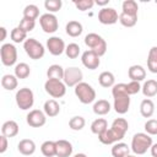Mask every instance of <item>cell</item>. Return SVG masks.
Wrapping results in <instances>:
<instances>
[{
    "instance_id": "obj_1",
    "label": "cell",
    "mask_w": 157,
    "mask_h": 157,
    "mask_svg": "<svg viewBox=\"0 0 157 157\" xmlns=\"http://www.w3.org/2000/svg\"><path fill=\"white\" fill-rule=\"evenodd\" d=\"M152 144H153L152 142V137L148 134L137 132L131 139V151L137 156L145 155L147 152V150L151 148Z\"/></svg>"
},
{
    "instance_id": "obj_2",
    "label": "cell",
    "mask_w": 157,
    "mask_h": 157,
    "mask_svg": "<svg viewBox=\"0 0 157 157\" xmlns=\"http://www.w3.org/2000/svg\"><path fill=\"white\" fill-rule=\"evenodd\" d=\"M85 44L90 48V50L94 52L99 58L105 54L107 52V42L103 37L97 33H88L85 37Z\"/></svg>"
},
{
    "instance_id": "obj_3",
    "label": "cell",
    "mask_w": 157,
    "mask_h": 157,
    "mask_svg": "<svg viewBox=\"0 0 157 157\" xmlns=\"http://www.w3.org/2000/svg\"><path fill=\"white\" fill-rule=\"evenodd\" d=\"M75 94L82 104H90L96 99V91L94 88L87 82H80L75 86Z\"/></svg>"
},
{
    "instance_id": "obj_4",
    "label": "cell",
    "mask_w": 157,
    "mask_h": 157,
    "mask_svg": "<svg viewBox=\"0 0 157 157\" xmlns=\"http://www.w3.org/2000/svg\"><path fill=\"white\" fill-rule=\"evenodd\" d=\"M23 49L26 54L33 60H39L45 54L44 45L40 42H38L36 38H27V40L23 43Z\"/></svg>"
},
{
    "instance_id": "obj_5",
    "label": "cell",
    "mask_w": 157,
    "mask_h": 157,
    "mask_svg": "<svg viewBox=\"0 0 157 157\" xmlns=\"http://www.w3.org/2000/svg\"><path fill=\"white\" fill-rule=\"evenodd\" d=\"M15 99H16V104H17V107L20 109L28 110L34 104V94H33V91L31 88H28V87H22V88H20L16 92Z\"/></svg>"
},
{
    "instance_id": "obj_6",
    "label": "cell",
    "mask_w": 157,
    "mask_h": 157,
    "mask_svg": "<svg viewBox=\"0 0 157 157\" xmlns=\"http://www.w3.org/2000/svg\"><path fill=\"white\" fill-rule=\"evenodd\" d=\"M44 90L53 98H61L66 93V85L64 83V81L48 78L44 83Z\"/></svg>"
},
{
    "instance_id": "obj_7",
    "label": "cell",
    "mask_w": 157,
    "mask_h": 157,
    "mask_svg": "<svg viewBox=\"0 0 157 157\" xmlns=\"http://www.w3.org/2000/svg\"><path fill=\"white\" fill-rule=\"evenodd\" d=\"M0 56L1 63L5 66H12L17 61V49L11 43H5L0 48Z\"/></svg>"
},
{
    "instance_id": "obj_8",
    "label": "cell",
    "mask_w": 157,
    "mask_h": 157,
    "mask_svg": "<svg viewBox=\"0 0 157 157\" xmlns=\"http://www.w3.org/2000/svg\"><path fill=\"white\" fill-rule=\"evenodd\" d=\"M83 78V74L78 67L71 66V67H66L64 71V83L69 87H75L77 86L80 82H82Z\"/></svg>"
},
{
    "instance_id": "obj_9",
    "label": "cell",
    "mask_w": 157,
    "mask_h": 157,
    "mask_svg": "<svg viewBox=\"0 0 157 157\" xmlns=\"http://www.w3.org/2000/svg\"><path fill=\"white\" fill-rule=\"evenodd\" d=\"M39 25L45 33H55L59 28L58 17L54 13L47 12L39 17Z\"/></svg>"
},
{
    "instance_id": "obj_10",
    "label": "cell",
    "mask_w": 157,
    "mask_h": 157,
    "mask_svg": "<svg viewBox=\"0 0 157 157\" xmlns=\"http://www.w3.org/2000/svg\"><path fill=\"white\" fill-rule=\"evenodd\" d=\"M98 21L102 25H114L119 21V15L113 7H103L98 12Z\"/></svg>"
},
{
    "instance_id": "obj_11",
    "label": "cell",
    "mask_w": 157,
    "mask_h": 157,
    "mask_svg": "<svg viewBox=\"0 0 157 157\" xmlns=\"http://www.w3.org/2000/svg\"><path fill=\"white\" fill-rule=\"evenodd\" d=\"M27 124L32 128H40L47 123V115L43 110L39 109H32L27 117H26Z\"/></svg>"
},
{
    "instance_id": "obj_12",
    "label": "cell",
    "mask_w": 157,
    "mask_h": 157,
    "mask_svg": "<svg viewBox=\"0 0 157 157\" xmlns=\"http://www.w3.org/2000/svg\"><path fill=\"white\" fill-rule=\"evenodd\" d=\"M47 49L49 50V53L52 55L58 56V55H61L65 52L66 45H65V42L60 37L53 36L47 40Z\"/></svg>"
},
{
    "instance_id": "obj_13",
    "label": "cell",
    "mask_w": 157,
    "mask_h": 157,
    "mask_svg": "<svg viewBox=\"0 0 157 157\" xmlns=\"http://www.w3.org/2000/svg\"><path fill=\"white\" fill-rule=\"evenodd\" d=\"M81 61H82V65L88 70H96L101 64L99 56L92 50L83 52L81 55Z\"/></svg>"
},
{
    "instance_id": "obj_14",
    "label": "cell",
    "mask_w": 157,
    "mask_h": 157,
    "mask_svg": "<svg viewBox=\"0 0 157 157\" xmlns=\"http://www.w3.org/2000/svg\"><path fill=\"white\" fill-rule=\"evenodd\" d=\"M114 103H113V108L118 114H125L129 112V107H130V96L128 93L124 94H119V96H114Z\"/></svg>"
},
{
    "instance_id": "obj_15",
    "label": "cell",
    "mask_w": 157,
    "mask_h": 157,
    "mask_svg": "<svg viewBox=\"0 0 157 157\" xmlns=\"http://www.w3.org/2000/svg\"><path fill=\"white\" fill-rule=\"evenodd\" d=\"M98 140H99V142H102L103 145H114V144L121 141L123 139H121L119 135H117V134L109 128V129H107L105 131H103L102 134L98 135Z\"/></svg>"
},
{
    "instance_id": "obj_16",
    "label": "cell",
    "mask_w": 157,
    "mask_h": 157,
    "mask_svg": "<svg viewBox=\"0 0 157 157\" xmlns=\"http://www.w3.org/2000/svg\"><path fill=\"white\" fill-rule=\"evenodd\" d=\"M36 148H37L36 147V144L31 139H22L18 142V145H17L18 152L21 155H23V156H31V155H33L36 152Z\"/></svg>"
},
{
    "instance_id": "obj_17",
    "label": "cell",
    "mask_w": 157,
    "mask_h": 157,
    "mask_svg": "<svg viewBox=\"0 0 157 157\" xmlns=\"http://www.w3.org/2000/svg\"><path fill=\"white\" fill-rule=\"evenodd\" d=\"M56 142V157H70L72 155V145L67 140H58Z\"/></svg>"
},
{
    "instance_id": "obj_18",
    "label": "cell",
    "mask_w": 157,
    "mask_h": 157,
    "mask_svg": "<svg viewBox=\"0 0 157 157\" xmlns=\"http://www.w3.org/2000/svg\"><path fill=\"white\" fill-rule=\"evenodd\" d=\"M110 129H112L117 135H119L121 139H124V136H125V134H126V131H128V129H129L128 120L124 119V118H117V119L113 120Z\"/></svg>"
},
{
    "instance_id": "obj_19",
    "label": "cell",
    "mask_w": 157,
    "mask_h": 157,
    "mask_svg": "<svg viewBox=\"0 0 157 157\" xmlns=\"http://www.w3.org/2000/svg\"><path fill=\"white\" fill-rule=\"evenodd\" d=\"M128 76L131 81H144L146 77V70L141 65H131L128 70Z\"/></svg>"
},
{
    "instance_id": "obj_20",
    "label": "cell",
    "mask_w": 157,
    "mask_h": 157,
    "mask_svg": "<svg viewBox=\"0 0 157 157\" xmlns=\"http://www.w3.org/2000/svg\"><path fill=\"white\" fill-rule=\"evenodd\" d=\"M18 124L15 120H7L1 126V135H5L6 137H15L18 134Z\"/></svg>"
},
{
    "instance_id": "obj_21",
    "label": "cell",
    "mask_w": 157,
    "mask_h": 157,
    "mask_svg": "<svg viewBox=\"0 0 157 157\" xmlns=\"http://www.w3.org/2000/svg\"><path fill=\"white\" fill-rule=\"evenodd\" d=\"M43 112L45 113L47 117L54 118L60 113V104L53 98L48 99V101H45V103L43 105Z\"/></svg>"
},
{
    "instance_id": "obj_22",
    "label": "cell",
    "mask_w": 157,
    "mask_h": 157,
    "mask_svg": "<svg viewBox=\"0 0 157 157\" xmlns=\"http://www.w3.org/2000/svg\"><path fill=\"white\" fill-rule=\"evenodd\" d=\"M141 91H142V94L147 98L155 97L157 94V81L153 78L145 81L142 87H141Z\"/></svg>"
},
{
    "instance_id": "obj_23",
    "label": "cell",
    "mask_w": 157,
    "mask_h": 157,
    "mask_svg": "<svg viewBox=\"0 0 157 157\" xmlns=\"http://www.w3.org/2000/svg\"><path fill=\"white\" fill-rule=\"evenodd\" d=\"M65 31H66L67 36L75 38V37H78L82 33L83 27L78 21H69L66 23V26H65Z\"/></svg>"
},
{
    "instance_id": "obj_24",
    "label": "cell",
    "mask_w": 157,
    "mask_h": 157,
    "mask_svg": "<svg viewBox=\"0 0 157 157\" xmlns=\"http://www.w3.org/2000/svg\"><path fill=\"white\" fill-rule=\"evenodd\" d=\"M98 82L102 87L104 88H109L113 87L115 85V76L113 75V72L110 71H103L99 74L98 76Z\"/></svg>"
},
{
    "instance_id": "obj_25",
    "label": "cell",
    "mask_w": 157,
    "mask_h": 157,
    "mask_svg": "<svg viewBox=\"0 0 157 157\" xmlns=\"http://www.w3.org/2000/svg\"><path fill=\"white\" fill-rule=\"evenodd\" d=\"M110 103L107 99H98L93 104V113L97 115H105L110 112Z\"/></svg>"
},
{
    "instance_id": "obj_26",
    "label": "cell",
    "mask_w": 157,
    "mask_h": 157,
    "mask_svg": "<svg viewBox=\"0 0 157 157\" xmlns=\"http://www.w3.org/2000/svg\"><path fill=\"white\" fill-rule=\"evenodd\" d=\"M140 113L144 118H151L155 113V103L150 98H145L140 104Z\"/></svg>"
},
{
    "instance_id": "obj_27",
    "label": "cell",
    "mask_w": 157,
    "mask_h": 157,
    "mask_svg": "<svg viewBox=\"0 0 157 157\" xmlns=\"http://www.w3.org/2000/svg\"><path fill=\"white\" fill-rule=\"evenodd\" d=\"M64 71H65V69H63L60 65L53 64L47 70V77L48 78H53V80H60V81H63V78H64Z\"/></svg>"
},
{
    "instance_id": "obj_28",
    "label": "cell",
    "mask_w": 157,
    "mask_h": 157,
    "mask_svg": "<svg viewBox=\"0 0 157 157\" xmlns=\"http://www.w3.org/2000/svg\"><path fill=\"white\" fill-rule=\"evenodd\" d=\"M17 85H18V81H17V77L15 75L6 74L1 78V86L6 91H13L15 88H17Z\"/></svg>"
},
{
    "instance_id": "obj_29",
    "label": "cell",
    "mask_w": 157,
    "mask_h": 157,
    "mask_svg": "<svg viewBox=\"0 0 157 157\" xmlns=\"http://www.w3.org/2000/svg\"><path fill=\"white\" fill-rule=\"evenodd\" d=\"M110 152H112V156H113V157H126V156H129L130 148H129L128 144L117 142V144L113 145Z\"/></svg>"
},
{
    "instance_id": "obj_30",
    "label": "cell",
    "mask_w": 157,
    "mask_h": 157,
    "mask_svg": "<svg viewBox=\"0 0 157 157\" xmlns=\"http://www.w3.org/2000/svg\"><path fill=\"white\" fill-rule=\"evenodd\" d=\"M147 69L152 74H157V47H152L147 55Z\"/></svg>"
},
{
    "instance_id": "obj_31",
    "label": "cell",
    "mask_w": 157,
    "mask_h": 157,
    "mask_svg": "<svg viewBox=\"0 0 157 157\" xmlns=\"http://www.w3.org/2000/svg\"><path fill=\"white\" fill-rule=\"evenodd\" d=\"M40 151L45 157H56V142L55 141H44L40 146Z\"/></svg>"
},
{
    "instance_id": "obj_32",
    "label": "cell",
    "mask_w": 157,
    "mask_h": 157,
    "mask_svg": "<svg viewBox=\"0 0 157 157\" xmlns=\"http://www.w3.org/2000/svg\"><path fill=\"white\" fill-rule=\"evenodd\" d=\"M107 129H108V123H107V120L104 118H97L91 124V131L93 134H96L97 136L99 134H102L103 131H105Z\"/></svg>"
},
{
    "instance_id": "obj_33",
    "label": "cell",
    "mask_w": 157,
    "mask_h": 157,
    "mask_svg": "<svg viewBox=\"0 0 157 157\" xmlns=\"http://www.w3.org/2000/svg\"><path fill=\"white\" fill-rule=\"evenodd\" d=\"M137 11H139V5L135 0H125L121 4V12L128 13V15H132V16H137Z\"/></svg>"
},
{
    "instance_id": "obj_34",
    "label": "cell",
    "mask_w": 157,
    "mask_h": 157,
    "mask_svg": "<svg viewBox=\"0 0 157 157\" xmlns=\"http://www.w3.org/2000/svg\"><path fill=\"white\" fill-rule=\"evenodd\" d=\"M31 74V69H29V65L26 64V63H18L15 65V76L20 80H23V78H27Z\"/></svg>"
},
{
    "instance_id": "obj_35",
    "label": "cell",
    "mask_w": 157,
    "mask_h": 157,
    "mask_svg": "<svg viewBox=\"0 0 157 157\" xmlns=\"http://www.w3.org/2000/svg\"><path fill=\"white\" fill-rule=\"evenodd\" d=\"M39 16V9L37 5L29 4L23 9V18H28V20H33L36 21Z\"/></svg>"
},
{
    "instance_id": "obj_36",
    "label": "cell",
    "mask_w": 157,
    "mask_h": 157,
    "mask_svg": "<svg viewBox=\"0 0 157 157\" xmlns=\"http://www.w3.org/2000/svg\"><path fill=\"white\" fill-rule=\"evenodd\" d=\"M85 125H86V120H85V118L81 117V115H75V117H72V118L69 120V128H70L71 130H75V131L82 130V129L85 128Z\"/></svg>"
},
{
    "instance_id": "obj_37",
    "label": "cell",
    "mask_w": 157,
    "mask_h": 157,
    "mask_svg": "<svg viewBox=\"0 0 157 157\" xmlns=\"http://www.w3.org/2000/svg\"><path fill=\"white\" fill-rule=\"evenodd\" d=\"M10 37L13 43H25L27 40V33L25 31H22L20 27H15L11 31Z\"/></svg>"
},
{
    "instance_id": "obj_38",
    "label": "cell",
    "mask_w": 157,
    "mask_h": 157,
    "mask_svg": "<svg viewBox=\"0 0 157 157\" xmlns=\"http://www.w3.org/2000/svg\"><path fill=\"white\" fill-rule=\"evenodd\" d=\"M119 22L124 27H134L137 23V16H132V15H128V13L121 12L119 15Z\"/></svg>"
},
{
    "instance_id": "obj_39",
    "label": "cell",
    "mask_w": 157,
    "mask_h": 157,
    "mask_svg": "<svg viewBox=\"0 0 157 157\" xmlns=\"http://www.w3.org/2000/svg\"><path fill=\"white\" fill-rule=\"evenodd\" d=\"M65 54L70 59H76L80 55V45L76 43H69L65 49Z\"/></svg>"
},
{
    "instance_id": "obj_40",
    "label": "cell",
    "mask_w": 157,
    "mask_h": 157,
    "mask_svg": "<svg viewBox=\"0 0 157 157\" xmlns=\"http://www.w3.org/2000/svg\"><path fill=\"white\" fill-rule=\"evenodd\" d=\"M63 6V2L61 0H45L44 1V7L50 12V13H54V12H58Z\"/></svg>"
},
{
    "instance_id": "obj_41",
    "label": "cell",
    "mask_w": 157,
    "mask_h": 157,
    "mask_svg": "<svg viewBox=\"0 0 157 157\" xmlns=\"http://www.w3.org/2000/svg\"><path fill=\"white\" fill-rule=\"evenodd\" d=\"M144 128H145L146 134H148L150 136L157 135V120H156V119H148V120L145 123Z\"/></svg>"
},
{
    "instance_id": "obj_42",
    "label": "cell",
    "mask_w": 157,
    "mask_h": 157,
    "mask_svg": "<svg viewBox=\"0 0 157 157\" xmlns=\"http://www.w3.org/2000/svg\"><path fill=\"white\" fill-rule=\"evenodd\" d=\"M17 27H20L22 31H25L26 33H28V32H31V31L34 29V27H36V21L28 20V18H22V20L20 21V23H18Z\"/></svg>"
},
{
    "instance_id": "obj_43",
    "label": "cell",
    "mask_w": 157,
    "mask_h": 157,
    "mask_svg": "<svg viewBox=\"0 0 157 157\" xmlns=\"http://www.w3.org/2000/svg\"><path fill=\"white\" fill-rule=\"evenodd\" d=\"M75 6L77 10L80 11H87V10H91L94 5V1L93 0H80V1H74Z\"/></svg>"
},
{
    "instance_id": "obj_44",
    "label": "cell",
    "mask_w": 157,
    "mask_h": 157,
    "mask_svg": "<svg viewBox=\"0 0 157 157\" xmlns=\"http://www.w3.org/2000/svg\"><path fill=\"white\" fill-rule=\"evenodd\" d=\"M141 87L142 86L140 85V82H137V81H130L129 83H126V92H128L129 96H132V94L139 93L141 91Z\"/></svg>"
},
{
    "instance_id": "obj_45",
    "label": "cell",
    "mask_w": 157,
    "mask_h": 157,
    "mask_svg": "<svg viewBox=\"0 0 157 157\" xmlns=\"http://www.w3.org/2000/svg\"><path fill=\"white\" fill-rule=\"evenodd\" d=\"M7 139L5 135H1L0 136V153H4L6 150H7V146H9V142H7Z\"/></svg>"
},
{
    "instance_id": "obj_46",
    "label": "cell",
    "mask_w": 157,
    "mask_h": 157,
    "mask_svg": "<svg viewBox=\"0 0 157 157\" xmlns=\"http://www.w3.org/2000/svg\"><path fill=\"white\" fill-rule=\"evenodd\" d=\"M151 155H152V157H157V144H152V146H151Z\"/></svg>"
},
{
    "instance_id": "obj_47",
    "label": "cell",
    "mask_w": 157,
    "mask_h": 157,
    "mask_svg": "<svg viewBox=\"0 0 157 157\" xmlns=\"http://www.w3.org/2000/svg\"><path fill=\"white\" fill-rule=\"evenodd\" d=\"M0 31H1V38H0V40L2 42V40L6 39V34H7V32H6V28H5V27H1Z\"/></svg>"
},
{
    "instance_id": "obj_48",
    "label": "cell",
    "mask_w": 157,
    "mask_h": 157,
    "mask_svg": "<svg viewBox=\"0 0 157 157\" xmlns=\"http://www.w3.org/2000/svg\"><path fill=\"white\" fill-rule=\"evenodd\" d=\"M109 2V0H104V1H94V4H97V5H101V6H104V5H107Z\"/></svg>"
},
{
    "instance_id": "obj_49",
    "label": "cell",
    "mask_w": 157,
    "mask_h": 157,
    "mask_svg": "<svg viewBox=\"0 0 157 157\" xmlns=\"http://www.w3.org/2000/svg\"><path fill=\"white\" fill-rule=\"evenodd\" d=\"M74 157H87V156H86L85 153H76Z\"/></svg>"
},
{
    "instance_id": "obj_50",
    "label": "cell",
    "mask_w": 157,
    "mask_h": 157,
    "mask_svg": "<svg viewBox=\"0 0 157 157\" xmlns=\"http://www.w3.org/2000/svg\"><path fill=\"white\" fill-rule=\"evenodd\" d=\"M126 157H137V156H132V155H129V156H126Z\"/></svg>"
},
{
    "instance_id": "obj_51",
    "label": "cell",
    "mask_w": 157,
    "mask_h": 157,
    "mask_svg": "<svg viewBox=\"0 0 157 157\" xmlns=\"http://www.w3.org/2000/svg\"><path fill=\"white\" fill-rule=\"evenodd\" d=\"M155 2H156V5H157V0H156V1H155Z\"/></svg>"
}]
</instances>
